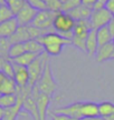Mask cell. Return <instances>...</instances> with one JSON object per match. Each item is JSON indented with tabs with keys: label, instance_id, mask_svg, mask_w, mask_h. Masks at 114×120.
Wrapping results in <instances>:
<instances>
[{
	"label": "cell",
	"instance_id": "obj_20",
	"mask_svg": "<svg viewBox=\"0 0 114 120\" xmlns=\"http://www.w3.org/2000/svg\"><path fill=\"white\" fill-rule=\"evenodd\" d=\"M96 34H97V42H98V47L100 46H104L107 43L113 42V39L111 37L110 31L107 29V27H102L100 29L96 30Z\"/></svg>",
	"mask_w": 114,
	"mask_h": 120
},
{
	"label": "cell",
	"instance_id": "obj_13",
	"mask_svg": "<svg viewBox=\"0 0 114 120\" xmlns=\"http://www.w3.org/2000/svg\"><path fill=\"white\" fill-rule=\"evenodd\" d=\"M18 27H19V25H18L17 19L15 17L11 18L10 20H7V21L0 23V38L9 39L16 32Z\"/></svg>",
	"mask_w": 114,
	"mask_h": 120
},
{
	"label": "cell",
	"instance_id": "obj_15",
	"mask_svg": "<svg viewBox=\"0 0 114 120\" xmlns=\"http://www.w3.org/2000/svg\"><path fill=\"white\" fill-rule=\"evenodd\" d=\"M21 111H25L27 113H29L31 118L34 120H39V116H38V110H37V103H36V99L33 96H28L24 102H22Z\"/></svg>",
	"mask_w": 114,
	"mask_h": 120
},
{
	"label": "cell",
	"instance_id": "obj_32",
	"mask_svg": "<svg viewBox=\"0 0 114 120\" xmlns=\"http://www.w3.org/2000/svg\"><path fill=\"white\" fill-rule=\"evenodd\" d=\"M52 117V120H74V119H70L69 117H66V116H63V115H57V113H52L50 115Z\"/></svg>",
	"mask_w": 114,
	"mask_h": 120
},
{
	"label": "cell",
	"instance_id": "obj_1",
	"mask_svg": "<svg viewBox=\"0 0 114 120\" xmlns=\"http://www.w3.org/2000/svg\"><path fill=\"white\" fill-rule=\"evenodd\" d=\"M44 47L45 52L48 56H58L61 55L63 51V48L66 45L72 43L70 40L65 39L64 37H61V34H58L57 32H49L47 34H44L43 37L37 39Z\"/></svg>",
	"mask_w": 114,
	"mask_h": 120
},
{
	"label": "cell",
	"instance_id": "obj_37",
	"mask_svg": "<svg viewBox=\"0 0 114 120\" xmlns=\"http://www.w3.org/2000/svg\"><path fill=\"white\" fill-rule=\"evenodd\" d=\"M7 60H9V59H6V58H1V57H0V71L2 70V67H4V64H6Z\"/></svg>",
	"mask_w": 114,
	"mask_h": 120
},
{
	"label": "cell",
	"instance_id": "obj_33",
	"mask_svg": "<svg viewBox=\"0 0 114 120\" xmlns=\"http://www.w3.org/2000/svg\"><path fill=\"white\" fill-rule=\"evenodd\" d=\"M105 8L114 16V0H107L105 2Z\"/></svg>",
	"mask_w": 114,
	"mask_h": 120
},
{
	"label": "cell",
	"instance_id": "obj_44",
	"mask_svg": "<svg viewBox=\"0 0 114 120\" xmlns=\"http://www.w3.org/2000/svg\"><path fill=\"white\" fill-rule=\"evenodd\" d=\"M113 43H114V41H113Z\"/></svg>",
	"mask_w": 114,
	"mask_h": 120
},
{
	"label": "cell",
	"instance_id": "obj_5",
	"mask_svg": "<svg viewBox=\"0 0 114 120\" xmlns=\"http://www.w3.org/2000/svg\"><path fill=\"white\" fill-rule=\"evenodd\" d=\"M36 85H37V87H38V89H39L41 94H48L50 97L55 94V91L57 89V83L53 77L52 67H50L49 62L46 64L44 72H43V76H41L39 81L37 82Z\"/></svg>",
	"mask_w": 114,
	"mask_h": 120
},
{
	"label": "cell",
	"instance_id": "obj_35",
	"mask_svg": "<svg viewBox=\"0 0 114 120\" xmlns=\"http://www.w3.org/2000/svg\"><path fill=\"white\" fill-rule=\"evenodd\" d=\"M97 1H98V0H82V4L93 9V8H94V6H95V4H96Z\"/></svg>",
	"mask_w": 114,
	"mask_h": 120
},
{
	"label": "cell",
	"instance_id": "obj_30",
	"mask_svg": "<svg viewBox=\"0 0 114 120\" xmlns=\"http://www.w3.org/2000/svg\"><path fill=\"white\" fill-rule=\"evenodd\" d=\"M79 4H82V0H67L63 4V12H68L70 10H73L74 8L78 7Z\"/></svg>",
	"mask_w": 114,
	"mask_h": 120
},
{
	"label": "cell",
	"instance_id": "obj_8",
	"mask_svg": "<svg viewBox=\"0 0 114 120\" xmlns=\"http://www.w3.org/2000/svg\"><path fill=\"white\" fill-rule=\"evenodd\" d=\"M82 106H83V101H77V102L70 103V105H67V106H64V107L57 108L56 110L54 111V113L69 117L70 119L74 120H79L83 118Z\"/></svg>",
	"mask_w": 114,
	"mask_h": 120
},
{
	"label": "cell",
	"instance_id": "obj_34",
	"mask_svg": "<svg viewBox=\"0 0 114 120\" xmlns=\"http://www.w3.org/2000/svg\"><path fill=\"white\" fill-rule=\"evenodd\" d=\"M106 27H107V29H109V31H110L111 37H112V39H113V41H114V18L109 22V25H107Z\"/></svg>",
	"mask_w": 114,
	"mask_h": 120
},
{
	"label": "cell",
	"instance_id": "obj_9",
	"mask_svg": "<svg viewBox=\"0 0 114 120\" xmlns=\"http://www.w3.org/2000/svg\"><path fill=\"white\" fill-rule=\"evenodd\" d=\"M37 12H38L37 10H35L31 6H29L26 2L21 10L15 16V18L17 19L19 26H29V25H31Z\"/></svg>",
	"mask_w": 114,
	"mask_h": 120
},
{
	"label": "cell",
	"instance_id": "obj_14",
	"mask_svg": "<svg viewBox=\"0 0 114 120\" xmlns=\"http://www.w3.org/2000/svg\"><path fill=\"white\" fill-rule=\"evenodd\" d=\"M114 52V43H107L104 46H100L97 48V51L95 53V59L97 62H104L107 60H111L112 55Z\"/></svg>",
	"mask_w": 114,
	"mask_h": 120
},
{
	"label": "cell",
	"instance_id": "obj_12",
	"mask_svg": "<svg viewBox=\"0 0 114 120\" xmlns=\"http://www.w3.org/2000/svg\"><path fill=\"white\" fill-rule=\"evenodd\" d=\"M93 9L85 6V4H79L78 7L74 8L73 10L68 11V13L70 17L74 19L75 21H81V20H90V18L92 16Z\"/></svg>",
	"mask_w": 114,
	"mask_h": 120
},
{
	"label": "cell",
	"instance_id": "obj_29",
	"mask_svg": "<svg viewBox=\"0 0 114 120\" xmlns=\"http://www.w3.org/2000/svg\"><path fill=\"white\" fill-rule=\"evenodd\" d=\"M26 2L37 11H43V10H48L47 4L43 0H26Z\"/></svg>",
	"mask_w": 114,
	"mask_h": 120
},
{
	"label": "cell",
	"instance_id": "obj_10",
	"mask_svg": "<svg viewBox=\"0 0 114 120\" xmlns=\"http://www.w3.org/2000/svg\"><path fill=\"white\" fill-rule=\"evenodd\" d=\"M12 62V61H11ZM13 66V80L18 88H25L29 85V73L26 67L12 62Z\"/></svg>",
	"mask_w": 114,
	"mask_h": 120
},
{
	"label": "cell",
	"instance_id": "obj_26",
	"mask_svg": "<svg viewBox=\"0 0 114 120\" xmlns=\"http://www.w3.org/2000/svg\"><path fill=\"white\" fill-rule=\"evenodd\" d=\"M25 4H26V0H7V4L9 6L10 10L12 11L13 16H16L21 10Z\"/></svg>",
	"mask_w": 114,
	"mask_h": 120
},
{
	"label": "cell",
	"instance_id": "obj_18",
	"mask_svg": "<svg viewBox=\"0 0 114 120\" xmlns=\"http://www.w3.org/2000/svg\"><path fill=\"white\" fill-rule=\"evenodd\" d=\"M82 115H83V118H94V117L100 116L98 103L92 102V101H83Z\"/></svg>",
	"mask_w": 114,
	"mask_h": 120
},
{
	"label": "cell",
	"instance_id": "obj_11",
	"mask_svg": "<svg viewBox=\"0 0 114 120\" xmlns=\"http://www.w3.org/2000/svg\"><path fill=\"white\" fill-rule=\"evenodd\" d=\"M52 97L48 94H45L40 92L38 97L36 98V103H37V110H38V116L39 120H46L47 117V111H48L49 105H50Z\"/></svg>",
	"mask_w": 114,
	"mask_h": 120
},
{
	"label": "cell",
	"instance_id": "obj_3",
	"mask_svg": "<svg viewBox=\"0 0 114 120\" xmlns=\"http://www.w3.org/2000/svg\"><path fill=\"white\" fill-rule=\"evenodd\" d=\"M93 29L90 20H81L76 21L73 30V38L72 45L78 48L84 52L86 51V38H87L90 31Z\"/></svg>",
	"mask_w": 114,
	"mask_h": 120
},
{
	"label": "cell",
	"instance_id": "obj_42",
	"mask_svg": "<svg viewBox=\"0 0 114 120\" xmlns=\"http://www.w3.org/2000/svg\"><path fill=\"white\" fill-rule=\"evenodd\" d=\"M61 2H63V4H64V2H65V1H67V0H61Z\"/></svg>",
	"mask_w": 114,
	"mask_h": 120
},
{
	"label": "cell",
	"instance_id": "obj_39",
	"mask_svg": "<svg viewBox=\"0 0 114 120\" xmlns=\"http://www.w3.org/2000/svg\"><path fill=\"white\" fill-rule=\"evenodd\" d=\"M106 1H107V0H98L97 2H100V4H103V6L105 7V2H106Z\"/></svg>",
	"mask_w": 114,
	"mask_h": 120
},
{
	"label": "cell",
	"instance_id": "obj_28",
	"mask_svg": "<svg viewBox=\"0 0 114 120\" xmlns=\"http://www.w3.org/2000/svg\"><path fill=\"white\" fill-rule=\"evenodd\" d=\"M46 4H47V9L52 12H59L63 9V2L61 0H47L46 1Z\"/></svg>",
	"mask_w": 114,
	"mask_h": 120
},
{
	"label": "cell",
	"instance_id": "obj_23",
	"mask_svg": "<svg viewBox=\"0 0 114 120\" xmlns=\"http://www.w3.org/2000/svg\"><path fill=\"white\" fill-rule=\"evenodd\" d=\"M98 111H100V116L103 117L104 119L111 117L112 115H114V103L111 101H103L98 103Z\"/></svg>",
	"mask_w": 114,
	"mask_h": 120
},
{
	"label": "cell",
	"instance_id": "obj_27",
	"mask_svg": "<svg viewBox=\"0 0 114 120\" xmlns=\"http://www.w3.org/2000/svg\"><path fill=\"white\" fill-rule=\"evenodd\" d=\"M11 43L9 41V39H4V38H0V57L1 58H8V52L10 49Z\"/></svg>",
	"mask_w": 114,
	"mask_h": 120
},
{
	"label": "cell",
	"instance_id": "obj_43",
	"mask_svg": "<svg viewBox=\"0 0 114 120\" xmlns=\"http://www.w3.org/2000/svg\"><path fill=\"white\" fill-rule=\"evenodd\" d=\"M43 1H45V2H46V1H47V0H43Z\"/></svg>",
	"mask_w": 114,
	"mask_h": 120
},
{
	"label": "cell",
	"instance_id": "obj_36",
	"mask_svg": "<svg viewBox=\"0 0 114 120\" xmlns=\"http://www.w3.org/2000/svg\"><path fill=\"white\" fill-rule=\"evenodd\" d=\"M6 78H7V76L4 75L2 71H0V88H1V86L4 85V80H6Z\"/></svg>",
	"mask_w": 114,
	"mask_h": 120
},
{
	"label": "cell",
	"instance_id": "obj_25",
	"mask_svg": "<svg viewBox=\"0 0 114 120\" xmlns=\"http://www.w3.org/2000/svg\"><path fill=\"white\" fill-rule=\"evenodd\" d=\"M12 11L10 10L9 6L7 4H0V23L7 21V20H10L11 18H13Z\"/></svg>",
	"mask_w": 114,
	"mask_h": 120
},
{
	"label": "cell",
	"instance_id": "obj_31",
	"mask_svg": "<svg viewBox=\"0 0 114 120\" xmlns=\"http://www.w3.org/2000/svg\"><path fill=\"white\" fill-rule=\"evenodd\" d=\"M1 71H2L7 77L13 78V66H12L11 60L9 59V60L6 61V64H4V67H2V70H1Z\"/></svg>",
	"mask_w": 114,
	"mask_h": 120
},
{
	"label": "cell",
	"instance_id": "obj_16",
	"mask_svg": "<svg viewBox=\"0 0 114 120\" xmlns=\"http://www.w3.org/2000/svg\"><path fill=\"white\" fill-rule=\"evenodd\" d=\"M28 40H31V38L29 36L27 26H19L18 29L16 30V32L9 38V41H10L11 45H13V43H24L28 41Z\"/></svg>",
	"mask_w": 114,
	"mask_h": 120
},
{
	"label": "cell",
	"instance_id": "obj_4",
	"mask_svg": "<svg viewBox=\"0 0 114 120\" xmlns=\"http://www.w3.org/2000/svg\"><path fill=\"white\" fill-rule=\"evenodd\" d=\"M48 58L49 56L44 51L34 60V62L29 67H27L28 73H29V85L31 87L35 86L41 78L43 72L45 70V67H46V64H48Z\"/></svg>",
	"mask_w": 114,
	"mask_h": 120
},
{
	"label": "cell",
	"instance_id": "obj_2",
	"mask_svg": "<svg viewBox=\"0 0 114 120\" xmlns=\"http://www.w3.org/2000/svg\"><path fill=\"white\" fill-rule=\"evenodd\" d=\"M75 23H76V21L68 13L59 11L55 15V18H54L53 21V28L55 30V32L61 34V37H64L65 39H68L72 41Z\"/></svg>",
	"mask_w": 114,
	"mask_h": 120
},
{
	"label": "cell",
	"instance_id": "obj_21",
	"mask_svg": "<svg viewBox=\"0 0 114 120\" xmlns=\"http://www.w3.org/2000/svg\"><path fill=\"white\" fill-rule=\"evenodd\" d=\"M26 52H33V53H43L45 51L43 45L37 39H31L26 42H24Z\"/></svg>",
	"mask_w": 114,
	"mask_h": 120
},
{
	"label": "cell",
	"instance_id": "obj_41",
	"mask_svg": "<svg viewBox=\"0 0 114 120\" xmlns=\"http://www.w3.org/2000/svg\"><path fill=\"white\" fill-rule=\"evenodd\" d=\"M111 60H114V52H113V55H112V58H111Z\"/></svg>",
	"mask_w": 114,
	"mask_h": 120
},
{
	"label": "cell",
	"instance_id": "obj_19",
	"mask_svg": "<svg viewBox=\"0 0 114 120\" xmlns=\"http://www.w3.org/2000/svg\"><path fill=\"white\" fill-rule=\"evenodd\" d=\"M40 53H33V52H25V53H22L21 56H19L18 58L16 59L11 60L12 62L15 64H19V66H22V67H29L33 62H34V60L37 58V57L39 56Z\"/></svg>",
	"mask_w": 114,
	"mask_h": 120
},
{
	"label": "cell",
	"instance_id": "obj_24",
	"mask_svg": "<svg viewBox=\"0 0 114 120\" xmlns=\"http://www.w3.org/2000/svg\"><path fill=\"white\" fill-rule=\"evenodd\" d=\"M25 52H26V50H25L24 43H13V45L10 46V49H9L8 52V58L10 60H13L18 58L19 56H21Z\"/></svg>",
	"mask_w": 114,
	"mask_h": 120
},
{
	"label": "cell",
	"instance_id": "obj_7",
	"mask_svg": "<svg viewBox=\"0 0 114 120\" xmlns=\"http://www.w3.org/2000/svg\"><path fill=\"white\" fill-rule=\"evenodd\" d=\"M55 12H52L49 10H43L38 11L37 15L35 16L34 20L31 22V26L39 28L43 30H50L53 28V21L55 18Z\"/></svg>",
	"mask_w": 114,
	"mask_h": 120
},
{
	"label": "cell",
	"instance_id": "obj_17",
	"mask_svg": "<svg viewBox=\"0 0 114 120\" xmlns=\"http://www.w3.org/2000/svg\"><path fill=\"white\" fill-rule=\"evenodd\" d=\"M98 48V42H97V34L96 29H92L88 34L87 38H86V53L90 57H95V53Z\"/></svg>",
	"mask_w": 114,
	"mask_h": 120
},
{
	"label": "cell",
	"instance_id": "obj_22",
	"mask_svg": "<svg viewBox=\"0 0 114 120\" xmlns=\"http://www.w3.org/2000/svg\"><path fill=\"white\" fill-rule=\"evenodd\" d=\"M17 105V96L15 94H0V107L4 109L12 108Z\"/></svg>",
	"mask_w": 114,
	"mask_h": 120
},
{
	"label": "cell",
	"instance_id": "obj_40",
	"mask_svg": "<svg viewBox=\"0 0 114 120\" xmlns=\"http://www.w3.org/2000/svg\"><path fill=\"white\" fill-rule=\"evenodd\" d=\"M105 120H114V115H112L111 117H107V118H105Z\"/></svg>",
	"mask_w": 114,
	"mask_h": 120
},
{
	"label": "cell",
	"instance_id": "obj_6",
	"mask_svg": "<svg viewBox=\"0 0 114 120\" xmlns=\"http://www.w3.org/2000/svg\"><path fill=\"white\" fill-rule=\"evenodd\" d=\"M114 18V16L105 8L103 7L97 10H93L92 16L90 18V22L92 25L93 29H100L102 27H105L109 25V22Z\"/></svg>",
	"mask_w": 114,
	"mask_h": 120
},
{
	"label": "cell",
	"instance_id": "obj_38",
	"mask_svg": "<svg viewBox=\"0 0 114 120\" xmlns=\"http://www.w3.org/2000/svg\"><path fill=\"white\" fill-rule=\"evenodd\" d=\"M4 109L0 107V120L4 118Z\"/></svg>",
	"mask_w": 114,
	"mask_h": 120
}]
</instances>
